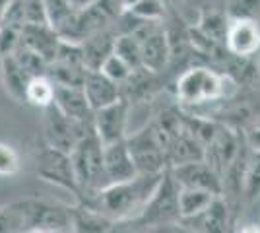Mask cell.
<instances>
[{"mask_svg": "<svg viewBox=\"0 0 260 233\" xmlns=\"http://www.w3.org/2000/svg\"><path fill=\"white\" fill-rule=\"evenodd\" d=\"M126 12L144 22L161 23V20L165 18V2L163 0H140L134 8Z\"/></svg>", "mask_w": 260, "mask_h": 233, "instance_id": "obj_29", "label": "cell"}, {"mask_svg": "<svg viewBox=\"0 0 260 233\" xmlns=\"http://www.w3.org/2000/svg\"><path fill=\"white\" fill-rule=\"evenodd\" d=\"M99 72H101V74H105L111 82L119 84L120 88H122V86L128 82V78L132 76V72H134V70H132L124 60H120L119 56L113 53V55L109 56L107 60L103 62V66H101Z\"/></svg>", "mask_w": 260, "mask_h": 233, "instance_id": "obj_30", "label": "cell"}, {"mask_svg": "<svg viewBox=\"0 0 260 233\" xmlns=\"http://www.w3.org/2000/svg\"><path fill=\"white\" fill-rule=\"evenodd\" d=\"M20 171V155L6 142H0V177H14Z\"/></svg>", "mask_w": 260, "mask_h": 233, "instance_id": "obj_31", "label": "cell"}, {"mask_svg": "<svg viewBox=\"0 0 260 233\" xmlns=\"http://www.w3.org/2000/svg\"><path fill=\"white\" fill-rule=\"evenodd\" d=\"M103 150H105V146L99 140V136L95 134V128H93L70 152L74 173H76L78 189H80V196L76 198L78 202L84 198H89V196L98 194L99 190L109 187L107 175H105Z\"/></svg>", "mask_w": 260, "mask_h": 233, "instance_id": "obj_2", "label": "cell"}, {"mask_svg": "<svg viewBox=\"0 0 260 233\" xmlns=\"http://www.w3.org/2000/svg\"><path fill=\"white\" fill-rule=\"evenodd\" d=\"M54 105L72 121L82 122V124H93V109L87 101L84 88L56 86Z\"/></svg>", "mask_w": 260, "mask_h": 233, "instance_id": "obj_14", "label": "cell"}, {"mask_svg": "<svg viewBox=\"0 0 260 233\" xmlns=\"http://www.w3.org/2000/svg\"><path fill=\"white\" fill-rule=\"evenodd\" d=\"M128 119L130 101L126 97H120L117 103L93 113V128L103 146L122 142L128 138Z\"/></svg>", "mask_w": 260, "mask_h": 233, "instance_id": "obj_9", "label": "cell"}, {"mask_svg": "<svg viewBox=\"0 0 260 233\" xmlns=\"http://www.w3.org/2000/svg\"><path fill=\"white\" fill-rule=\"evenodd\" d=\"M171 175L175 177L177 185L181 189H202L210 190L217 196L223 194V179L217 173L214 167L208 161H192V163H184V165L173 167L169 169Z\"/></svg>", "mask_w": 260, "mask_h": 233, "instance_id": "obj_10", "label": "cell"}, {"mask_svg": "<svg viewBox=\"0 0 260 233\" xmlns=\"http://www.w3.org/2000/svg\"><path fill=\"white\" fill-rule=\"evenodd\" d=\"M173 229V225H169V227H150V233H171Z\"/></svg>", "mask_w": 260, "mask_h": 233, "instance_id": "obj_39", "label": "cell"}, {"mask_svg": "<svg viewBox=\"0 0 260 233\" xmlns=\"http://www.w3.org/2000/svg\"><path fill=\"white\" fill-rule=\"evenodd\" d=\"M229 22H252L260 25V0H225Z\"/></svg>", "mask_w": 260, "mask_h": 233, "instance_id": "obj_25", "label": "cell"}, {"mask_svg": "<svg viewBox=\"0 0 260 233\" xmlns=\"http://www.w3.org/2000/svg\"><path fill=\"white\" fill-rule=\"evenodd\" d=\"M241 136L252 152H260V113H256L254 117H250L247 121L245 130L241 132Z\"/></svg>", "mask_w": 260, "mask_h": 233, "instance_id": "obj_33", "label": "cell"}, {"mask_svg": "<svg viewBox=\"0 0 260 233\" xmlns=\"http://www.w3.org/2000/svg\"><path fill=\"white\" fill-rule=\"evenodd\" d=\"M0 80H2L4 91L12 99L18 103H25V91L33 76L25 72V68L18 62V58L14 55L0 58Z\"/></svg>", "mask_w": 260, "mask_h": 233, "instance_id": "obj_18", "label": "cell"}, {"mask_svg": "<svg viewBox=\"0 0 260 233\" xmlns=\"http://www.w3.org/2000/svg\"><path fill=\"white\" fill-rule=\"evenodd\" d=\"M60 35L49 23H29L22 29V43L20 47L33 51L35 55L43 56L51 64L60 47Z\"/></svg>", "mask_w": 260, "mask_h": 233, "instance_id": "obj_12", "label": "cell"}, {"mask_svg": "<svg viewBox=\"0 0 260 233\" xmlns=\"http://www.w3.org/2000/svg\"><path fill=\"white\" fill-rule=\"evenodd\" d=\"M27 231V216L23 200L10 204H0V233H25Z\"/></svg>", "mask_w": 260, "mask_h": 233, "instance_id": "obj_23", "label": "cell"}, {"mask_svg": "<svg viewBox=\"0 0 260 233\" xmlns=\"http://www.w3.org/2000/svg\"><path fill=\"white\" fill-rule=\"evenodd\" d=\"M91 130H93V124H82V122L72 121L54 103L45 109L43 140L45 144L54 150L70 154L78 146V142Z\"/></svg>", "mask_w": 260, "mask_h": 233, "instance_id": "obj_6", "label": "cell"}, {"mask_svg": "<svg viewBox=\"0 0 260 233\" xmlns=\"http://www.w3.org/2000/svg\"><path fill=\"white\" fill-rule=\"evenodd\" d=\"M225 49L235 56L256 55L260 51V25L252 22H229Z\"/></svg>", "mask_w": 260, "mask_h": 233, "instance_id": "obj_16", "label": "cell"}, {"mask_svg": "<svg viewBox=\"0 0 260 233\" xmlns=\"http://www.w3.org/2000/svg\"><path fill=\"white\" fill-rule=\"evenodd\" d=\"M51 233H74V231H72V227H68V229H58V231H51Z\"/></svg>", "mask_w": 260, "mask_h": 233, "instance_id": "obj_40", "label": "cell"}, {"mask_svg": "<svg viewBox=\"0 0 260 233\" xmlns=\"http://www.w3.org/2000/svg\"><path fill=\"white\" fill-rule=\"evenodd\" d=\"M171 233H194L190 227H186V225H183V223H177V225H173V229H171Z\"/></svg>", "mask_w": 260, "mask_h": 233, "instance_id": "obj_37", "label": "cell"}, {"mask_svg": "<svg viewBox=\"0 0 260 233\" xmlns=\"http://www.w3.org/2000/svg\"><path fill=\"white\" fill-rule=\"evenodd\" d=\"M25 216L27 229H43V231H58L72 227V206L62 202L43 198H25Z\"/></svg>", "mask_w": 260, "mask_h": 233, "instance_id": "obj_8", "label": "cell"}, {"mask_svg": "<svg viewBox=\"0 0 260 233\" xmlns=\"http://www.w3.org/2000/svg\"><path fill=\"white\" fill-rule=\"evenodd\" d=\"M233 233H260V225H256V223H247V225L235 229Z\"/></svg>", "mask_w": 260, "mask_h": 233, "instance_id": "obj_36", "label": "cell"}, {"mask_svg": "<svg viewBox=\"0 0 260 233\" xmlns=\"http://www.w3.org/2000/svg\"><path fill=\"white\" fill-rule=\"evenodd\" d=\"M84 91L93 113L117 103L122 97V88L119 84L111 82L99 70H87L86 80H84Z\"/></svg>", "mask_w": 260, "mask_h": 233, "instance_id": "obj_15", "label": "cell"}, {"mask_svg": "<svg viewBox=\"0 0 260 233\" xmlns=\"http://www.w3.org/2000/svg\"><path fill=\"white\" fill-rule=\"evenodd\" d=\"M45 2V10H47V20L53 25L54 29L58 31L62 25H64L70 16L74 14V8L70 4V0H43Z\"/></svg>", "mask_w": 260, "mask_h": 233, "instance_id": "obj_28", "label": "cell"}, {"mask_svg": "<svg viewBox=\"0 0 260 233\" xmlns=\"http://www.w3.org/2000/svg\"><path fill=\"white\" fill-rule=\"evenodd\" d=\"M217 198V194L210 190L202 189H181L179 192V206H181V216L183 220L194 218L200 212H204ZM181 220V222H183Z\"/></svg>", "mask_w": 260, "mask_h": 233, "instance_id": "obj_21", "label": "cell"}, {"mask_svg": "<svg viewBox=\"0 0 260 233\" xmlns=\"http://www.w3.org/2000/svg\"><path fill=\"white\" fill-rule=\"evenodd\" d=\"M245 202H254L260 198V152L250 150L249 163L245 171V190H243Z\"/></svg>", "mask_w": 260, "mask_h": 233, "instance_id": "obj_27", "label": "cell"}, {"mask_svg": "<svg viewBox=\"0 0 260 233\" xmlns=\"http://www.w3.org/2000/svg\"><path fill=\"white\" fill-rule=\"evenodd\" d=\"M115 55L124 60L132 70L142 68V41L134 35H117Z\"/></svg>", "mask_w": 260, "mask_h": 233, "instance_id": "obj_26", "label": "cell"}, {"mask_svg": "<svg viewBox=\"0 0 260 233\" xmlns=\"http://www.w3.org/2000/svg\"><path fill=\"white\" fill-rule=\"evenodd\" d=\"M200 34H204L208 39L216 41V43L225 45V37H228L229 29V20L223 14H217V12H204V16L200 18L198 27H196Z\"/></svg>", "mask_w": 260, "mask_h": 233, "instance_id": "obj_24", "label": "cell"}, {"mask_svg": "<svg viewBox=\"0 0 260 233\" xmlns=\"http://www.w3.org/2000/svg\"><path fill=\"white\" fill-rule=\"evenodd\" d=\"M169 58H171V41L161 25L142 41V68L152 74H157L167 68Z\"/></svg>", "mask_w": 260, "mask_h": 233, "instance_id": "obj_17", "label": "cell"}, {"mask_svg": "<svg viewBox=\"0 0 260 233\" xmlns=\"http://www.w3.org/2000/svg\"><path fill=\"white\" fill-rule=\"evenodd\" d=\"M183 225L190 227L194 233H233L235 214L223 196H217L204 212L194 218L183 220Z\"/></svg>", "mask_w": 260, "mask_h": 233, "instance_id": "obj_11", "label": "cell"}, {"mask_svg": "<svg viewBox=\"0 0 260 233\" xmlns=\"http://www.w3.org/2000/svg\"><path fill=\"white\" fill-rule=\"evenodd\" d=\"M117 223L111 218L99 214L98 210L84 206V204H72V231L74 233H113Z\"/></svg>", "mask_w": 260, "mask_h": 233, "instance_id": "obj_20", "label": "cell"}, {"mask_svg": "<svg viewBox=\"0 0 260 233\" xmlns=\"http://www.w3.org/2000/svg\"><path fill=\"white\" fill-rule=\"evenodd\" d=\"M12 4H14V0H0V25L4 23L6 20V16H8V12H10Z\"/></svg>", "mask_w": 260, "mask_h": 233, "instance_id": "obj_34", "label": "cell"}, {"mask_svg": "<svg viewBox=\"0 0 260 233\" xmlns=\"http://www.w3.org/2000/svg\"><path fill=\"white\" fill-rule=\"evenodd\" d=\"M54 93H56V84L49 76H35L27 86L25 91V103L39 107V109H47L54 103Z\"/></svg>", "mask_w": 260, "mask_h": 233, "instance_id": "obj_22", "label": "cell"}, {"mask_svg": "<svg viewBox=\"0 0 260 233\" xmlns=\"http://www.w3.org/2000/svg\"><path fill=\"white\" fill-rule=\"evenodd\" d=\"M25 233H47V231H43V229H27Z\"/></svg>", "mask_w": 260, "mask_h": 233, "instance_id": "obj_41", "label": "cell"}, {"mask_svg": "<svg viewBox=\"0 0 260 233\" xmlns=\"http://www.w3.org/2000/svg\"><path fill=\"white\" fill-rule=\"evenodd\" d=\"M124 14L120 0H98L95 4L76 10L70 20L58 29L60 39L82 45L89 37L115 27L119 18Z\"/></svg>", "mask_w": 260, "mask_h": 233, "instance_id": "obj_3", "label": "cell"}, {"mask_svg": "<svg viewBox=\"0 0 260 233\" xmlns=\"http://www.w3.org/2000/svg\"><path fill=\"white\" fill-rule=\"evenodd\" d=\"M103 161H105V175H107L109 185L130 181L138 175V167L134 163V157H132L126 140L105 146Z\"/></svg>", "mask_w": 260, "mask_h": 233, "instance_id": "obj_13", "label": "cell"}, {"mask_svg": "<svg viewBox=\"0 0 260 233\" xmlns=\"http://www.w3.org/2000/svg\"><path fill=\"white\" fill-rule=\"evenodd\" d=\"M115 41H117V29L111 27L82 43V53H84V62L87 70H101L103 62L115 53Z\"/></svg>", "mask_w": 260, "mask_h": 233, "instance_id": "obj_19", "label": "cell"}, {"mask_svg": "<svg viewBox=\"0 0 260 233\" xmlns=\"http://www.w3.org/2000/svg\"><path fill=\"white\" fill-rule=\"evenodd\" d=\"M37 175L47 183H53L56 187L72 192L76 198L80 196L76 173H74L70 154L54 150V148L45 144L37 154Z\"/></svg>", "mask_w": 260, "mask_h": 233, "instance_id": "obj_7", "label": "cell"}, {"mask_svg": "<svg viewBox=\"0 0 260 233\" xmlns=\"http://www.w3.org/2000/svg\"><path fill=\"white\" fill-rule=\"evenodd\" d=\"M140 0H120V4H122V8H124V12L130 10V8H134L136 4H138Z\"/></svg>", "mask_w": 260, "mask_h": 233, "instance_id": "obj_38", "label": "cell"}, {"mask_svg": "<svg viewBox=\"0 0 260 233\" xmlns=\"http://www.w3.org/2000/svg\"><path fill=\"white\" fill-rule=\"evenodd\" d=\"M206 2H212V0H206Z\"/></svg>", "mask_w": 260, "mask_h": 233, "instance_id": "obj_42", "label": "cell"}, {"mask_svg": "<svg viewBox=\"0 0 260 233\" xmlns=\"http://www.w3.org/2000/svg\"><path fill=\"white\" fill-rule=\"evenodd\" d=\"M179 192H181V187L177 185L171 171L167 169L153 196L148 202L146 210L142 212V216L136 222H140L146 227H169V225L181 223L183 216L179 206Z\"/></svg>", "mask_w": 260, "mask_h": 233, "instance_id": "obj_4", "label": "cell"}, {"mask_svg": "<svg viewBox=\"0 0 260 233\" xmlns=\"http://www.w3.org/2000/svg\"><path fill=\"white\" fill-rule=\"evenodd\" d=\"M98 0H70V4H72V8L74 10H82V8H87V6H91V4H95Z\"/></svg>", "mask_w": 260, "mask_h": 233, "instance_id": "obj_35", "label": "cell"}, {"mask_svg": "<svg viewBox=\"0 0 260 233\" xmlns=\"http://www.w3.org/2000/svg\"><path fill=\"white\" fill-rule=\"evenodd\" d=\"M22 43V29L12 25H0V58L18 51Z\"/></svg>", "mask_w": 260, "mask_h": 233, "instance_id": "obj_32", "label": "cell"}, {"mask_svg": "<svg viewBox=\"0 0 260 233\" xmlns=\"http://www.w3.org/2000/svg\"><path fill=\"white\" fill-rule=\"evenodd\" d=\"M163 173H138L134 179L113 183L103 190H99L98 194L80 200L78 204L98 210L99 214L111 218L115 223L134 222L146 210Z\"/></svg>", "mask_w": 260, "mask_h": 233, "instance_id": "obj_1", "label": "cell"}, {"mask_svg": "<svg viewBox=\"0 0 260 233\" xmlns=\"http://www.w3.org/2000/svg\"><path fill=\"white\" fill-rule=\"evenodd\" d=\"M225 93V78L210 68H188L177 80V97L184 105H204Z\"/></svg>", "mask_w": 260, "mask_h": 233, "instance_id": "obj_5", "label": "cell"}]
</instances>
